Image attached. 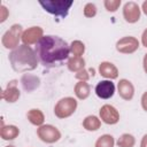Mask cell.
<instances>
[{
  "label": "cell",
  "instance_id": "obj_1",
  "mask_svg": "<svg viewBox=\"0 0 147 147\" xmlns=\"http://www.w3.org/2000/svg\"><path fill=\"white\" fill-rule=\"evenodd\" d=\"M70 51L68 42L57 36H44L37 41L34 47L37 59L46 68L62 65L69 57Z\"/></svg>",
  "mask_w": 147,
  "mask_h": 147
},
{
  "label": "cell",
  "instance_id": "obj_2",
  "mask_svg": "<svg viewBox=\"0 0 147 147\" xmlns=\"http://www.w3.org/2000/svg\"><path fill=\"white\" fill-rule=\"evenodd\" d=\"M36 57L37 56L34 55L33 51L25 45L20 46L9 54V60L15 71H24L36 68Z\"/></svg>",
  "mask_w": 147,
  "mask_h": 147
},
{
  "label": "cell",
  "instance_id": "obj_3",
  "mask_svg": "<svg viewBox=\"0 0 147 147\" xmlns=\"http://www.w3.org/2000/svg\"><path fill=\"white\" fill-rule=\"evenodd\" d=\"M39 3L46 11L54 15L55 17L64 18L68 15L69 9L74 2L72 1H65V0H46V1L40 0Z\"/></svg>",
  "mask_w": 147,
  "mask_h": 147
},
{
  "label": "cell",
  "instance_id": "obj_4",
  "mask_svg": "<svg viewBox=\"0 0 147 147\" xmlns=\"http://www.w3.org/2000/svg\"><path fill=\"white\" fill-rule=\"evenodd\" d=\"M21 31L22 28L18 24L13 25L2 37V44L6 48H13L15 46H17L18 40H20V36H21Z\"/></svg>",
  "mask_w": 147,
  "mask_h": 147
},
{
  "label": "cell",
  "instance_id": "obj_5",
  "mask_svg": "<svg viewBox=\"0 0 147 147\" xmlns=\"http://www.w3.org/2000/svg\"><path fill=\"white\" fill-rule=\"evenodd\" d=\"M75 108H76V100L71 98H67V99L61 100L57 103L55 108V114L59 117H67L72 111H75Z\"/></svg>",
  "mask_w": 147,
  "mask_h": 147
},
{
  "label": "cell",
  "instance_id": "obj_6",
  "mask_svg": "<svg viewBox=\"0 0 147 147\" xmlns=\"http://www.w3.org/2000/svg\"><path fill=\"white\" fill-rule=\"evenodd\" d=\"M115 85L110 80H101L95 86V93L101 99H109L114 95Z\"/></svg>",
  "mask_w": 147,
  "mask_h": 147
},
{
  "label": "cell",
  "instance_id": "obj_7",
  "mask_svg": "<svg viewBox=\"0 0 147 147\" xmlns=\"http://www.w3.org/2000/svg\"><path fill=\"white\" fill-rule=\"evenodd\" d=\"M124 17L127 22H137L140 17V9H139V6L136 3V2H126L124 5Z\"/></svg>",
  "mask_w": 147,
  "mask_h": 147
},
{
  "label": "cell",
  "instance_id": "obj_8",
  "mask_svg": "<svg viewBox=\"0 0 147 147\" xmlns=\"http://www.w3.org/2000/svg\"><path fill=\"white\" fill-rule=\"evenodd\" d=\"M38 134H39V137H40L44 141H47V142L56 141V140L60 138L59 131H57L55 127L51 126V125L41 126V127L38 130Z\"/></svg>",
  "mask_w": 147,
  "mask_h": 147
},
{
  "label": "cell",
  "instance_id": "obj_9",
  "mask_svg": "<svg viewBox=\"0 0 147 147\" xmlns=\"http://www.w3.org/2000/svg\"><path fill=\"white\" fill-rule=\"evenodd\" d=\"M100 115L101 118L103 119V122L108 123V124H114L118 121V114L116 111V109L111 106H103L100 110Z\"/></svg>",
  "mask_w": 147,
  "mask_h": 147
},
{
  "label": "cell",
  "instance_id": "obj_10",
  "mask_svg": "<svg viewBox=\"0 0 147 147\" xmlns=\"http://www.w3.org/2000/svg\"><path fill=\"white\" fill-rule=\"evenodd\" d=\"M41 33H42V30L38 26H33V28H30L28 29L23 36H22V39L24 42H28V44H32V42H36L37 40H39L41 38Z\"/></svg>",
  "mask_w": 147,
  "mask_h": 147
},
{
  "label": "cell",
  "instance_id": "obj_11",
  "mask_svg": "<svg viewBox=\"0 0 147 147\" xmlns=\"http://www.w3.org/2000/svg\"><path fill=\"white\" fill-rule=\"evenodd\" d=\"M138 47V41L134 38H124L117 42V49L121 52H133Z\"/></svg>",
  "mask_w": 147,
  "mask_h": 147
},
{
  "label": "cell",
  "instance_id": "obj_12",
  "mask_svg": "<svg viewBox=\"0 0 147 147\" xmlns=\"http://www.w3.org/2000/svg\"><path fill=\"white\" fill-rule=\"evenodd\" d=\"M18 96H20V92L15 86V82H11L10 84H8L7 88L3 91L2 98L5 100H7L8 102H14V101L17 100Z\"/></svg>",
  "mask_w": 147,
  "mask_h": 147
},
{
  "label": "cell",
  "instance_id": "obj_13",
  "mask_svg": "<svg viewBox=\"0 0 147 147\" xmlns=\"http://www.w3.org/2000/svg\"><path fill=\"white\" fill-rule=\"evenodd\" d=\"M118 90H119V94L124 99H131L133 95V87L127 80H121L118 84Z\"/></svg>",
  "mask_w": 147,
  "mask_h": 147
},
{
  "label": "cell",
  "instance_id": "obj_14",
  "mask_svg": "<svg viewBox=\"0 0 147 147\" xmlns=\"http://www.w3.org/2000/svg\"><path fill=\"white\" fill-rule=\"evenodd\" d=\"M100 72L102 76L108 77V78H116L117 77V70L111 63H102L100 65Z\"/></svg>",
  "mask_w": 147,
  "mask_h": 147
},
{
  "label": "cell",
  "instance_id": "obj_15",
  "mask_svg": "<svg viewBox=\"0 0 147 147\" xmlns=\"http://www.w3.org/2000/svg\"><path fill=\"white\" fill-rule=\"evenodd\" d=\"M18 134V129H16L13 125H8V126H3L1 129V137L5 140H9V139H14L16 136Z\"/></svg>",
  "mask_w": 147,
  "mask_h": 147
},
{
  "label": "cell",
  "instance_id": "obj_16",
  "mask_svg": "<svg viewBox=\"0 0 147 147\" xmlns=\"http://www.w3.org/2000/svg\"><path fill=\"white\" fill-rule=\"evenodd\" d=\"M28 117H29L30 122L33 123V124H41L42 121H44L42 114H41L39 110H37V109H32L31 111H29Z\"/></svg>",
  "mask_w": 147,
  "mask_h": 147
},
{
  "label": "cell",
  "instance_id": "obj_17",
  "mask_svg": "<svg viewBox=\"0 0 147 147\" xmlns=\"http://www.w3.org/2000/svg\"><path fill=\"white\" fill-rule=\"evenodd\" d=\"M99 125H100V123H99L98 118L94 117V116L87 117V118L85 119V122H84V126H85L87 130H96V129L99 127Z\"/></svg>",
  "mask_w": 147,
  "mask_h": 147
},
{
  "label": "cell",
  "instance_id": "obj_18",
  "mask_svg": "<svg viewBox=\"0 0 147 147\" xmlns=\"http://www.w3.org/2000/svg\"><path fill=\"white\" fill-rule=\"evenodd\" d=\"M76 94L80 98V99H84L88 95V86L87 84L85 83H79L77 86H76Z\"/></svg>",
  "mask_w": 147,
  "mask_h": 147
},
{
  "label": "cell",
  "instance_id": "obj_19",
  "mask_svg": "<svg viewBox=\"0 0 147 147\" xmlns=\"http://www.w3.org/2000/svg\"><path fill=\"white\" fill-rule=\"evenodd\" d=\"M114 140L111 136H103L96 141V147H113Z\"/></svg>",
  "mask_w": 147,
  "mask_h": 147
},
{
  "label": "cell",
  "instance_id": "obj_20",
  "mask_svg": "<svg viewBox=\"0 0 147 147\" xmlns=\"http://www.w3.org/2000/svg\"><path fill=\"white\" fill-rule=\"evenodd\" d=\"M134 144V140H133V137L132 136H129V134H123L119 140H118V145L121 147H132Z\"/></svg>",
  "mask_w": 147,
  "mask_h": 147
},
{
  "label": "cell",
  "instance_id": "obj_21",
  "mask_svg": "<svg viewBox=\"0 0 147 147\" xmlns=\"http://www.w3.org/2000/svg\"><path fill=\"white\" fill-rule=\"evenodd\" d=\"M121 5V0H107L105 1V6L109 11H115Z\"/></svg>",
  "mask_w": 147,
  "mask_h": 147
},
{
  "label": "cell",
  "instance_id": "obj_22",
  "mask_svg": "<svg viewBox=\"0 0 147 147\" xmlns=\"http://www.w3.org/2000/svg\"><path fill=\"white\" fill-rule=\"evenodd\" d=\"M71 52L75 54V55H80L83 52H84V45L82 44V42H79V41H75V42H72V45H71Z\"/></svg>",
  "mask_w": 147,
  "mask_h": 147
},
{
  "label": "cell",
  "instance_id": "obj_23",
  "mask_svg": "<svg viewBox=\"0 0 147 147\" xmlns=\"http://www.w3.org/2000/svg\"><path fill=\"white\" fill-rule=\"evenodd\" d=\"M95 13H96V7H95L93 3H87V5L85 6V9H84V14H85V16H87V17H92V16L95 15Z\"/></svg>",
  "mask_w": 147,
  "mask_h": 147
},
{
  "label": "cell",
  "instance_id": "obj_24",
  "mask_svg": "<svg viewBox=\"0 0 147 147\" xmlns=\"http://www.w3.org/2000/svg\"><path fill=\"white\" fill-rule=\"evenodd\" d=\"M83 65H84V61L80 60V59H72L69 62V68L71 70H76L78 68H82Z\"/></svg>",
  "mask_w": 147,
  "mask_h": 147
},
{
  "label": "cell",
  "instance_id": "obj_25",
  "mask_svg": "<svg viewBox=\"0 0 147 147\" xmlns=\"http://www.w3.org/2000/svg\"><path fill=\"white\" fill-rule=\"evenodd\" d=\"M0 11H1L0 21H1V22H3V21L6 20V17H7V14H8V11H7V8H6L5 6H1V8H0Z\"/></svg>",
  "mask_w": 147,
  "mask_h": 147
},
{
  "label": "cell",
  "instance_id": "obj_26",
  "mask_svg": "<svg viewBox=\"0 0 147 147\" xmlns=\"http://www.w3.org/2000/svg\"><path fill=\"white\" fill-rule=\"evenodd\" d=\"M142 106H144V108L147 110V93H145L144 96H142Z\"/></svg>",
  "mask_w": 147,
  "mask_h": 147
},
{
  "label": "cell",
  "instance_id": "obj_27",
  "mask_svg": "<svg viewBox=\"0 0 147 147\" xmlns=\"http://www.w3.org/2000/svg\"><path fill=\"white\" fill-rule=\"evenodd\" d=\"M142 42L145 46H147V30L144 32V37H142Z\"/></svg>",
  "mask_w": 147,
  "mask_h": 147
},
{
  "label": "cell",
  "instance_id": "obj_28",
  "mask_svg": "<svg viewBox=\"0 0 147 147\" xmlns=\"http://www.w3.org/2000/svg\"><path fill=\"white\" fill-rule=\"evenodd\" d=\"M141 147H147V136L144 137L142 139V144H141Z\"/></svg>",
  "mask_w": 147,
  "mask_h": 147
},
{
  "label": "cell",
  "instance_id": "obj_29",
  "mask_svg": "<svg viewBox=\"0 0 147 147\" xmlns=\"http://www.w3.org/2000/svg\"><path fill=\"white\" fill-rule=\"evenodd\" d=\"M142 9H144L145 14H147V1H145V2L142 3Z\"/></svg>",
  "mask_w": 147,
  "mask_h": 147
},
{
  "label": "cell",
  "instance_id": "obj_30",
  "mask_svg": "<svg viewBox=\"0 0 147 147\" xmlns=\"http://www.w3.org/2000/svg\"><path fill=\"white\" fill-rule=\"evenodd\" d=\"M145 70L147 71V55H146V57H145Z\"/></svg>",
  "mask_w": 147,
  "mask_h": 147
},
{
  "label": "cell",
  "instance_id": "obj_31",
  "mask_svg": "<svg viewBox=\"0 0 147 147\" xmlns=\"http://www.w3.org/2000/svg\"><path fill=\"white\" fill-rule=\"evenodd\" d=\"M7 147H14V146H7Z\"/></svg>",
  "mask_w": 147,
  "mask_h": 147
}]
</instances>
